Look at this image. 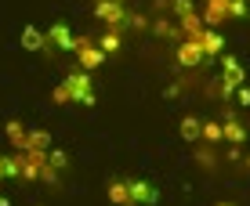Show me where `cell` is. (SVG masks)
I'll return each mask as SVG.
<instances>
[{"label":"cell","instance_id":"1","mask_svg":"<svg viewBox=\"0 0 250 206\" xmlns=\"http://www.w3.org/2000/svg\"><path fill=\"white\" fill-rule=\"evenodd\" d=\"M7 177H22V181H55V170L47 167V152H15L7 159Z\"/></svg>","mask_w":250,"mask_h":206},{"label":"cell","instance_id":"14","mask_svg":"<svg viewBox=\"0 0 250 206\" xmlns=\"http://www.w3.org/2000/svg\"><path fill=\"white\" fill-rule=\"evenodd\" d=\"M22 47H25V51H40V47H47V37H44V29L29 25V29L22 33Z\"/></svg>","mask_w":250,"mask_h":206},{"label":"cell","instance_id":"11","mask_svg":"<svg viewBox=\"0 0 250 206\" xmlns=\"http://www.w3.org/2000/svg\"><path fill=\"white\" fill-rule=\"evenodd\" d=\"M4 131H7V141H11L19 152H29V131H25L19 119H7V127H4Z\"/></svg>","mask_w":250,"mask_h":206},{"label":"cell","instance_id":"2","mask_svg":"<svg viewBox=\"0 0 250 206\" xmlns=\"http://www.w3.org/2000/svg\"><path fill=\"white\" fill-rule=\"evenodd\" d=\"M55 101H58V105H65V101H83V105H94V83H91V73H83V69L69 73L65 80L55 87Z\"/></svg>","mask_w":250,"mask_h":206},{"label":"cell","instance_id":"13","mask_svg":"<svg viewBox=\"0 0 250 206\" xmlns=\"http://www.w3.org/2000/svg\"><path fill=\"white\" fill-rule=\"evenodd\" d=\"M178 62L182 65H200L203 62L200 44H196V40H182V44H178Z\"/></svg>","mask_w":250,"mask_h":206},{"label":"cell","instance_id":"10","mask_svg":"<svg viewBox=\"0 0 250 206\" xmlns=\"http://www.w3.org/2000/svg\"><path fill=\"white\" fill-rule=\"evenodd\" d=\"M221 141H229V145H243L247 141V131H243V123H239L236 116H225V123H221Z\"/></svg>","mask_w":250,"mask_h":206},{"label":"cell","instance_id":"3","mask_svg":"<svg viewBox=\"0 0 250 206\" xmlns=\"http://www.w3.org/2000/svg\"><path fill=\"white\" fill-rule=\"evenodd\" d=\"M200 15H203L207 29H214V25L225 22V19H243L247 15V0H207V7Z\"/></svg>","mask_w":250,"mask_h":206},{"label":"cell","instance_id":"8","mask_svg":"<svg viewBox=\"0 0 250 206\" xmlns=\"http://www.w3.org/2000/svg\"><path fill=\"white\" fill-rule=\"evenodd\" d=\"M196 44H200L203 51V58H214V55H225V37H221L218 29H207L203 25V33L196 37Z\"/></svg>","mask_w":250,"mask_h":206},{"label":"cell","instance_id":"20","mask_svg":"<svg viewBox=\"0 0 250 206\" xmlns=\"http://www.w3.org/2000/svg\"><path fill=\"white\" fill-rule=\"evenodd\" d=\"M236 98H239V105H247V109H250V87H239V91H236Z\"/></svg>","mask_w":250,"mask_h":206},{"label":"cell","instance_id":"16","mask_svg":"<svg viewBox=\"0 0 250 206\" xmlns=\"http://www.w3.org/2000/svg\"><path fill=\"white\" fill-rule=\"evenodd\" d=\"M109 203H116V206H131V192H127V181H113V185H109Z\"/></svg>","mask_w":250,"mask_h":206},{"label":"cell","instance_id":"23","mask_svg":"<svg viewBox=\"0 0 250 206\" xmlns=\"http://www.w3.org/2000/svg\"><path fill=\"white\" fill-rule=\"evenodd\" d=\"M218 206H232V203H218Z\"/></svg>","mask_w":250,"mask_h":206},{"label":"cell","instance_id":"18","mask_svg":"<svg viewBox=\"0 0 250 206\" xmlns=\"http://www.w3.org/2000/svg\"><path fill=\"white\" fill-rule=\"evenodd\" d=\"M200 119H196V116H185L182 119V137H185V141H200Z\"/></svg>","mask_w":250,"mask_h":206},{"label":"cell","instance_id":"4","mask_svg":"<svg viewBox=\"0 0 250 206\" xmlns=\"http://www.w3.org/2000/svg\"><path fill=\"white\" fill-rule=\"evenodd\" d=\"M243 87V65H239V58H232V55H225V62H221V80H218V91L221 98H229L232 91H239Z\"/></svg>","mask_w":250,"mask_h":206},{"label":"cell","instance_id":"24","mask_svg":"<svg viewBox=\"0 0 250 206\" xmlns=\"http://www.w3.org/2000/svg\"><path fill=\"white\" fill-rule=\"evenodd\" d=\"M247 167H250V156H247Z\"/></svg>","mask_w":250,"mask_h":206},{"label":"cell","instance_id":"21","mask_svg":"<svg viewBox=\"0 0 250 206\" xmlns=\"http://www.w3.org/2000/svg\"><path fill=\"white\" fill-rule=\"evenodd\" d=\"M0 177H7V159L0 156Z\"/></svg>","mask_w":250,"mask_h":206},{"label":"cell","instance_id":"7","mask_svg":"<svg viewBox=\"0 0 250 206\" xmlns=\"http://www.w3.org/2000/svg\"><path fill=\"white\" fill-rule=\"evenodd\" d=\"M174 11H178V19H182V33H185V40H196L203 33V15L196 11L188 0H174Z\"/></svg>","mask_w":250,"mask_h":206},{"label":"cell","instance_id":"19","mask_svg":"<svg viewBox=\"0 0 250 206\" xmlns=\"http://www.w3.org/2000/svg\"><path fill=\"white\" fill-rule=\"evenodd\" d=\"M200 141L218 145V141H221V123H203V127H200Z\"/></svg>","mask_w":250,"mask_h":206},{"label":"cell","instance_id":"17","mask_svg":"<svg viewBox=\"0 0 250 206\" xmlns=\"http://www.w3.org/2000/svg\"><path fill=\"white\" fill-rule=\"evenodd\" d=\"M51 149V134L47 131H29V152H47Z\"/></svg>","mask_w":250,"mask_h":206},{"label":"cell","instance_id":"6","mask_svg":"<svg viewBox=\"0 0 250 206\" xmlns=\"http://www.w3.org/2000/svg\"><path fill=\"white\" fill-rule=\"evenodd\" d=\"M94 15H98V19L105 22V29H113V33H120L127 25V11H124L120 0H98V4H94Z\"/></svg>","mask_w":250,"mask_h":206},{"label":"cell","instance_id":"5","mask_svg":"<svg viewBox=\"0 0 250 206\" xmlns=\"http://www.w3.org/2000/svg\"><path fill=\"white\" fill-rule=\"evenodd\" d=\"M73 55H76V62H80V69H83V73H91V69H98L102 62H105L102 47L94 44L91 37H76V44H73Z\"/></svg>","mask_w":250,"mask_h":206},{"label":"cell","instance_id":"9","mask_svg":"<svg viewBox=\"0 0 250 206\" xmlns=\"http://www.w3.org/2000/svg\"><path fill=\"white\" fill-rule=\"evenodd\" d=\"M47 37V47H62V51H73L76 44V37H73V29H69L65 22H58V25H51V29L44 33Z\"/></svg>","mask_w":250,"mask_h":206},{"label":"cell","instance_id":"12","mask_svg":"<svg viewBox=\"0 0 250 206\" xmlns=\"http://www.w3.org/2000/svg\"><path fill=\"white\" fill-rule=\"evenodd\" d=\"M127 192H131V203L138 206V203H156V188L152 185H145V181H127Z\"/></svg>","mask_w":250,"mask_h":206},{"label":"cell","instance_id":"22","mask_svg":"<svg viewBox=\"0 0 250 206\" xmlns=\"http://www.w3.org/2000/svg\"><path fill=\"white\" fill-rule=\"evenodd\" d=\"M0 206H7V195H4V192H0Z\"/></svg>","mask_w":250,"mask_h":206},{"label":"cell","instance_id":"15","mask_svg":"<svg viewBox=\"0 0 250 206\" xmlns=\"http://www.w3.org/2000/svg\"><path fill=\"white\" fill-rule=\"evenodd\" d=\"M94 44H98L102 47V55H116V51H120V33H113V29H105V33H102V37L98 40H94Z\"/></svg>","mask_w":250,"mask_h":206}]
</instances>
